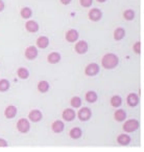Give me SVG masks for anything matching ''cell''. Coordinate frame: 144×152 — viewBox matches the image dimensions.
I'll return each mask as SVG.
<instances>
[{
	"instance_id": "cell-1",
	"label": "cell",
	"mask_w": 144,
	"mask_h": 152,
	"mask_svg": "<svg viewBox=\"0 0 144 152\" xmlns=\"http://www.w3.org/2000/svg\"><path fill=\"white\" fill-rule=\"evenodd\" d=\"M119 59L115 54H106L102 57L101 64L106 69H113L118 65Z\"/></svg>"
},
{
	"instance_id": "cell-2",
	"label": "cell",
	"mask_w": 144,
	"mask_h": 152,
	"mask_svg": "<svg viewBox=\"0 0 144 152\" xmlns=\"http://www.w3.org/2000/svg\"><path fill=\"white\" fill-rule=\"evenodd\" d=\"M138 128H139V122L137 120H129L123 125V130L127 132H134Z\"/></svg>"
},
{
	"instance_id": "cell-3",
	"label": "cell",
	"mask_w": 144,
	"mask_h": 152,
	"mask_svg": "<svg viewBox=\"0 0 144 152\" xmlns=\"http://www.w3.org/2000/svg\"><path fill=\"white\" fill-rule=\"evenodd\" d=\"M17 129L21 132V133H26L30 129V125L29 122L26 119H20L17 123Z\"/></svg>"
},
{
	"instance_id": "cell-4",
	"label": "cell",
	"mask_w": 144,
	"mask_h": 152,
	"mask_svg": "<svg viewBox=\"0 0 144 152\" xmlns=\"http://www.w3.org/2000/svg\"><path fill=\"white\" fill-rule=\"evenodd\" d=\"M99 72V66H98L96 63H91V64H89L88 66L86 67V69H85V74L89 77H93L96 76Z\"/></svg>"
},
{
	"instance_id": "cell-5",
	"label": "cell",
	"mask_w": 144,
	"mask_h": 152,
	"mask_svg": "<svg viewBox=\"0 0 144 152\" xmlns=\"http://www.w3.org/2000/svg\"><path fill=\"white\" fill-rule=\"evenodd\" d=\"M77 115H78V119H80V121L85 122V121H88V120L91 118L92 112L88 107H84V108H80V111H78V113H77Z\"/></svg>"
},
{
	"instance_id": "cell-6",
	"label": "cell",
	"mask_w": 144,
	"mask_h": 152,
	"mask_svg": "<svg viewBox=\"0 0 144 152\" xmlns=\"http://www.w3.org/2000/svg\"><path fill=\"white\" fill-rule=\"evenodd\" d=\"M75 111H74L73 109H71V108H67V109H65L64 111H63V119L65 120V121L67 122H71L73 121L74 119H75Z\"/></svg>"
},
{
	"instance_id": "cell-7",
	"label": "cell",
	"mask_w": 144,
	"mask_h": 152,
	"mask_svg": "<svg viewBox=\"0 0 144 152\" xmlns=\"http://www.w3.org/2000/svg\"><path fill=\"white\" fill-rule=\"evenodd\" d=\"M87 50H88V43L86 41L82 40V41H78L75 45V52L80 55L82 54H86Z\"/></svg>"
},
{
	"instance_id": "cell-8",
	"label": "cell",
	"mask_w": 144,
	"mask_h": 152,
	"mask_svg": "<svg viewBox=\"0 0 144 152\" xmlns=\"http://www.w3.org/2000/svg\"><path fill=\"white\" fill-rule=\"evenodd\" d=\"M38 56V49L35 46H28L25 50V57L28 60H35Z\"/></svg>"
},
{
	"instance_id": "cell-9",
	"label": "cell",
	"mask_w": 144,
	"mask_h": 152,
	"mask_svg": "<svg viewBox=\"0 0 144 152\" xmlns=\"http://www.w3.org/2000/svg\"><path fill=\"white\" fill-rule=\"evenodd\" d=\"M101 17H102V13H101V11L98 9H92L91 11L89 12V18L92 21L100 20Z\"/></svg>"
},
{
	"instance_id": "cell-10",
	"label": "cell",
	"mask_w": 144,
	"mask_h": 152,
	"mask_svg": "<svg viewBox=\"0 0 144 152\" xmlns=\"http://www.w3.org/2000/svg\"><path fill=\"white\" fill-rule=\"evenodd\" d=\"M28 118H29V120H30L31 122H35V123H37V122H39V121H41V120H42L43 115H42V113H41V111L35 109V110H31V111L29 112Z\"/></svg>"
},
{
	"instance_id": "cell-11",
	"label": "cell",
	"mask_w": 144,
	"mask_h": 152,
	"mask_svg": "<svg viewBox=\"0 0 144 152\" xmlns=\"http://www.w3.org/2000/svg\"><path fill=\"white\" fill-rule=\"evenodd\" d=\"M78 39V33L75 29H69L66 34V40L68 42H75Z\"/></svg>"
},
{
	"instance_id": "cell-12",
	"label": "cell",
	"mask_w": 144,
	"mask_h": 152,
	"mask_svg": "<svg viewBox=\"0 0 144 152\" xmlns=\"http://www.w3.org/2000/svg\"><path fill=\"white\" fill-rule=\"evenodd\" d=\"M127 102L129 104V106L131 107H135L139 104V98L136 94H130L127 98Z\"/></svg>"
},
{
	"instance_id": "cell-13",
	"label": "cell",
	"mask_w": 144,
	"mask_h": 152,
	"mask_svg": "<svg viewBox=\"0 0 144 152\" xmlns=\"http://www.w3.org/2000/svg\"><path fill=\"white\" fill-rule=\"evenodd\" d=\"M17 114V108L15 106L11 105V106H7L4 110V115L7 119H13L15 118V115Z\"/></svg>"
},
{
	"instance_id": "cell-14",
	"label": "cell",
	"mask_w": 144,
	"mask_h": 152,
	"mask_svg": "<svg viewBox=\"0 0 144 152\" xmlns=\"http://www.w3.org/2000/svg\"><path fill=\"white\" fill-rule=\"evenodd\" d=\"M25 28L29 33H35V31H39V24L35 21H27L26 24H25Z\"/></svg>"
},
{
	"instance_id": "cell-15",
	"label": "cell",
	"mask_w": 144,
	"mask_h": 152,
	"mask_svg": "<svg viewBox=\"0 0 144 152\" xmlns=\"http://www.w3.org/2000/svg\"><path fill=\"white\" fill-rule=\"evenodd\" d=\"M51 127H52L53 132H56V133H61V132H63V130H64L65 125L62 121H59L58 120V121L53 122L52 125H51Z\"/></svg>"
},
{
	"instance_id": "cell-16",
	"label": "cell",
	"mask_w": 144,
	"mask_h": 152,
	"mask_svg": "<svg viewBox=\"0 0 144 152\" xmlns=\"http://www.w3.org/2000/svg\"><path fill=\"white\" fill-rule=\"evenodd\" d=\"M48 45H49V39L47 38V37L41 36V37H39L38 40H37V46L40 47V48L44 49V48H46Z\"/></svg>"
},
{
	"instance_id": "cell-17",
	"label": "cell",
	"mask_w": 144,
	"mask_h": 152,
	"mask_svg": "<svg viewBox=\"0 0 144 152\" xmlns=\"http://www.w3.org/2000/svg\"><path fill=\"white\" fill-rule=\"evenodd\" d=\"M117 142L122 146H127L131 143V137H130L129 134H120L117 139Z\"/></svg>"
},
{
	"instance_id": "cell-18",
	"label": "cell",
	"mask_w": 144,
	"mask_h": 152,
	"mask_svg": "<svg viewBox=\"0 0 144 152\" xmlns=\"http://www.w3.org/2000/svg\"><path fill=\"white\" fill-rule=\"evenodd\" d=\"M47 60H48V62L51 63V64H56V63L60 62L61 55L58 54V53H51V54H49L48 57H47Z\"/></svg>"
},
{
	"instance_id": "cell-19",
	"label": "cell",
	"mask_w": 144,
	"mask_h": 152,
	"mask_svg": "<svg viewBox=\"0 0 144 152\" xmlns=\"http://www.w3.org/2000/svg\"><path fill=\"white\" fill-rule=\"evenodd\" d=\"M114 118H115L116 121L118 122H122L125 120V118H127V113H125V111L122 109H118L117 111L115 112V114H114Z\"/></svg>"
},
{
	"instance_id": "cell-20",
	"label": "cell",
	"mask_w": 144,
	"mask_h": 152,
	"mask_svg": "<svg viewBox=\"0 0 144 152\" xmlns=\"http://www.w3.org/2000/svg\"><path fill=\"white\" fill-rule=\"evenodd\" d=\"M124 36H125V31L122 27H118L114 31V38H115V40H121V39L124 38Z\"/></svg>"
},
{
	"instance_id": "cell-21",
	"label": "cell",
	"mask_w": 144,
	"mask_h": 152,
	"mask_svg": "<svg viewBox=\"0 0 144 152\" xmlns=\"http://www.w3.org/2000/svg\"><path fill=\"white\" fill-rule=\"evenodd\" d=\"M70 137H72V139L76 140V139H80V137H82V131L80 128H72V129L70 130Z\"/></svg>"
},
{
	"instance_id": "cell-22",
	"label": "cell",
	"mask_w": 144,
	"mask_h": 152,
	"mask_svg": "<svg viewBox=\"0 0 144 152\" xmlns=\"http://www.w3.org/2000/svg\"><path fill=\"white\" fill-rule=\"evenodd\" d=\"M86 100L89 103H94L97 100V94L95 91H88L86 94Z\"/></svg>"
},
{
	"instance_id": "cell-23",
	"label": "cell",
	"mask_w": 144,
	"mask_h": 152,
	"mask_svg": "<svg viewBox=\"0 0 144 152\" xmlns=\"http://www.w3.org/2000/svg\"><path fill=\"white\" fill-rule=\"evenodd\" d=\"M49 89V83L46 82V81H41V82H39L38 84V90L40 92H46L48 91Z\"/></svg>"
},
{
	"instance_id": "cell-24",
	"label": "cell",
	"mask_w": 144,
	"mask_h": 152,
	"mask_svg": "<svg viewBox=\"0 0 144 152\" xmlns=\"http://www.w3.org/2000/svg\"><path fill=\"white\" fill-rule=\"evenodd\" d=\"M17 75L18 77L20 79H23V80H25V79H27L29 77V72L28 70L26 69V68H24V67H21V68H19L17 72Z\"/></svg>"
},
{
	"instance_id": "cell-25",
	"label": "cell",
	"mask_w": 144,
	"mask_h": 152,
	"mask_svg": "<svg viewBox=\"0 0 144 152\" xmlns=\"http://www.w3.org/2000/svg\"><path fill=\"white\" fill-rule=\"evenodd\" d=\"M122 104V99L119 96H114L111 99V105L113 107H120Z\"/></svg>"
},
{
	"instance_id": "cell-26",
	"label": "cell",
	"mask_w": 144,
	"mask_h": 152,
	"mask_svg": "<svg viewBox=\"0 0 144 152\" xmlns=\"http://www.w3.org/2000/svg\"><path fill=\"white\" fill-rule=\"evenodd\" d=\"M9 88V82L7 79H2L0 80V91H7Z\"/></svg>"
},
{
	"instance_id": "cell-27",
	"label": "cell",
	"mask_w": 144,
	"mask_h": 152,
	"mask_svg": "<svg viewBox=\"0 0 144 152\" xmlns=\"http://www.w3.org/2000/svg\"><path fill=\"white\" fill-rule=\"evenodd\" d=\"M20 14H21V16H22V18L28 19L31 16V14H33V12H31V10L29 9V7H23V9L21 10Z\"/></svg>"
},
{
	"instance_id": "cell-28",
	"label": "cell",
	"mask_w": 144,
	"mask_h": 152,
	"mask_svg": "<svg viewBox=\"0 0 144 152\" xmlns=\"http://www.w3.org/2000/svg\"><path fill=\"white\" fill-rule=\"evenodd\" d=\"M82 105V100H80V96H74V98L71 99V106L73 108H78Z\"/></svg>"
},
{
	"instance_id": "cell-29",
	"label": "cell",
	"mask_w": 144,
	"mask_h": 152,
	"mask_svg": "<svg viewBox=\"0 0 144 152\" xmlns=\"http://www.w3.org/2000/svg\"><path fill=\"white\" fill-rule=\"evenodd\" d=\"M123 17H124V19L131 21L135 18V13H134V11H132V10H127V11H125L123 13Z\"/></svg>"
},
{
	"instance_id": "cell-30",
	"label": "cell",
	"mask_w": 144,
	"mask_h": 152,
	"mask_svg": "<svg viewBox=\"0 0 144 152\" xmlns=\"http://www.w3.org/2000/svg\"><path fill=\"white\" fill-rule=\"evenodd\" d=\"M80 5H82L84 7H91L93 3V0H80Z\"/></svg>"
},
{
	"instance_id": "cell-31",
	"label": "cell",
	"mask_w": 144,
	"mask_h": 152,
	"mask_svg": "<svg viewBox=\"0 0 144 152\" xmlns=\"http://www.w3.org/2000/svg\"><path fill=\"white\" fill-rule=\"evenodd\" d=\"M133 48H134V50H135L136 54H140V42H136Z\"/></svg>"
},
{
	"instance_id": "cell-32",
	"label": "cell",
	"mask_w": 144,
	"mask_h": 152,
	"mask_svg": "<svg viewBox=\"0 0 144 152\" xmlns=\"http://www.w3.org/2000/svg\"><path fill=\"white\" fill-rule=\"evenodd\" d=\"M0 147H7V142L4 139H0Z\"/></svg>"
},
{
	"instance_id": "cell-33",
	"label": "cell",
	"mask_w": 144,
	"mask_h": 152,
	"mask_svg": "<svg viewBox=\"0 0 144 152\" xmlns=\"http://www.w3.org/2000/svg\"><path fill=\"white\" fill-rule=\"evenodd\" d=\"M61 1V3L62 4H64V5H67V4H69V3L71 2V0H60Z\"/></svg>"
},
{
	"instance_id": "cell-34",
	"label": "cell",
	"mask_w": 144,
	"mask_h": 152,
	"mask_svg": "<svg viewBox=\"0 0 144 152\" xmlns=\"http://www.w3.org/2000/svg\"><path fill=\"white\" fill-rule=\"evenodd\" d=\"M4 10V2L2 0H0V12H2Z\"/></svg>"
},
{
	"instance_id": "cell-35",
	"label": "cell",
	"mask_w": 144,
	"mask_h": 152,
	"mask_svg": "<svg viewBox=\"0 0 144 152\" xmlns=\"http://www.w3.org/2000/svg\"><path fill=\"white\" fill-rule=\"evenodd\" d=\"M98 2H104V1H106V0H97Z\"/></svg>"
}]
</instances>
